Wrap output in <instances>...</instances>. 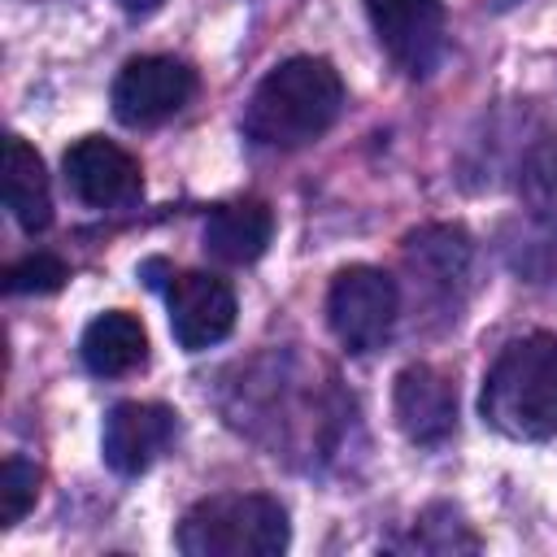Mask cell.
<instances>
[{"instance_id": "1", "label": "cell", "mask_w": 557, "mask_h": 557, "mask_svg": "<svg viewBox=\"0 0 557 557\" xmlns=\"http://www.w3.org/2000/svg\"><path fill=\"white\" fill-rule=\"evenodd\" d=\"M339 109H344L339 70L322 57H292L257 83L244 109V135L278 152L309 148L335 126Z\"/></svg>"}, {"instance_id": "2", "label": "cell", "mask_w": 557, "mask_h": 557, "mask_svg": "<svg viewBox=\"0 0 557 557\" xmlns=\"http://www.w3.org/2000/svg\"><path fill=\"white\" fill-rule=\"evenodd\" d=\"M479 413L509 440H553L557 435V335L535 331L513 339L487 370L479 392Z\"/></svg>"}, {"instance_id": "3", "label": "cell", "mask_w": 557, "mask_h": 557, "mask_svg": "<svg viewBox=\"0 0 557 557\" xmlns=\"http://www.w3.org/2000/svg\"><path fill=\"white\" fill-rule=\"evenodd\" d=\"M287 540V509L261 492L205 496L178 522V548L187 557H278Z\"/></svg>"}, {"instance_id": "4", "label": "cell", "mask_w": 557, "mask_h": 557, "mask_svg": "<svg viewBox=\"0 0 557 557\" xmlns=\"http://www.w3.org/2000/svg\"><path fill=\"white\" fill-rule=\"evenodd\" d=\"M396 313H400L396 278L383 274L379 265H348L335 274V283L326 292L331 331L348 352L383 348L396 326Z\"/></svg>"}, {"instance_id": "5", "label": "cell", "mask_w": 557, "mask_h": 557, "mask_svg": "<svg viewBox=\"0 0 557 557\" xmlns=\"http://www.w3.org/2000/svg\"><path fill=\"white\" fill-rule=\"evenodd\" d=\"M196 96V70L178 57H135L113 78V117L122 126H157Z\"/></svg>"}, {"instance_id": "6", "label": "cell", "mask_w": 557, "mask_h": 557, "mask_svg": "<svg viewBox=\"0 0 557 557\" xmlns=\"http://www.w3.org/2000/svg\"><path fill=\"white\" fill-rule=\"evenodd\" d=\"M379 48L409 78H426L444 57V0H366Z\"/></svg>"}, {"instance_id": "7", "label": "cell", "mask_w": 557, "mask_h": 557, "mask_svg": "<svg viewBox=\"0 0 557 557\" xmlns=\"http://www.w3.org/2000/svg\"><path fill=\"white\" fill-rule=\"evenodd\" d=\"M165 305H170V331L187 352H205L235 331V292L218 274L205 270L170 274Z\"/></svg>"}, {"instance_id": "8", "label": "cell", "mask_w": 557, "mask_h": 557, "mask_svg": "<svg viewBox=\"0 0 557 557\" xmlns=\"http://www.w3.org/2000/svg\"><path fill=\"white\" fill-rule=\"evenodd\" d=\"M178 435V413L157 400H122L109 409L104 431H100V453L109 470L135 479L157 466V457L174 444Z\"/></svg>"}, {"instance_id": "9", "label": "cell", "mask_w": 557, "mask_h": 557, "mask_svg": "<svg viewBox=\"0 0 557 557\" xmlns=\"http://www.w3.org/2000/svg\"><path fill=\"white\" fill-rule=\"evenodd\" d=\"M61 170H65L70 191L91 209L131 205L139 196V187H144L139 161L126 148H117L113 139H100V135H87V139L70 144Z\"/></svg>"}, {"instance_id": "10", "label": "cell", "mask_w": 557, "mask_h": 557, "mask_svg": "<svg viewBox=\"0 0 557 557\" xmlns=\"http://www.w3.org/2000/svg\"><path fill=\"white\" fill-rule=\"evenodd\" d=\"M392 409H396L400 431L422 448L444 444L457 426V392L448 374H440L435 366H405L396 374Z\"/></svg>"}, {"instance_id": "11", "label": "cell", "mask_w": 557, "mask_h": 557, "mask_svg": "<svg viewBox=\"0 0 557 557\" xmlns=\"http://www.w3.org/2000/svg\"><path fill=\"white\" fill-rule=\"evenodd\" d=\"M274 213L265 200H231L218 205L205 222V252L222 265H248L270 248Z\"/></svg>"}, {"instance_id": "12", "label": "cell", "mask_w": 557, "mask_h": 557, "mask_svg": "<svg viewBox=\"0 0 557 557\" xmlns=\"http://www.w3.org/2000/svg\"><path fill=\"white\" fill-rule=\"evenodd\" d=\"M148 361V331L135 313L109 309L83 331V366L100 379H122Z\"/></svg>"}, {"instance_id": "13", "label": "cell", "mask_w": 557, "mask_h": 557, "mask_svg": "<svg viewBox=\"0 0 557 557\" xmlns=\"http://www.w3.org/2000/svg\"><path fill=\"white\" fill-rule=\"evenodd\" d=\"M4 209L17 218L26 235L48 231L52 222V191H48L44 161L22 135H9L4 144Z\"/></svg>"}, {"instance_id": "14", "label": "cell", "mask_w": 557, "mask_h": 557, "mask_svg": "<svg viewBox=\"0 0 557 557\" xmlns=\"http://www.w3.org/2000/svg\"><path fill=\"white\" fill-rule=\"evenodd\" d=\"M405 257L418 270V278H426L440 292H453L466 274H470V239L457 226H426L413 231L405 239Z\"/></svg>"}, {"instance_id": "15", "label": "cell", "mask_w": 557, "mask_h": 557, "mask_svg": "<svg viewBox=\"0 0 557 557\" xmlns=\"http://www.w3.org/2000/svg\"><path fill=\"white\" fill-rule=\"evenodd\" d=\"M522 196L531 213L548 226H557V135L540 139L522 165Z\"/></svg>"}, {"instance_id": "16", "label": "cell", "mask_w": 557, "mask_h": 557, "mask_svg": "<svg viewBox=\"0 0 557 557\" xmlns=\"http://www.w3.org/2000/svg\"><path fill=\"white\" fill-rule=\"evenodd\" d=\"M39 483H44V474H39V466L35 461H26V457H4V466H0V527H17L30 509H35V500H39Z\"/></svg>"}, {"instance_id": "17", "label": "cell", "mask_w": 557, "mask_h": 557, "mask_svg": "<svg viewBox=\"0 0 557 557\" xmlns=\"http://www.w3.org/2000/svg\"><path fill=\"white\" fill-rule=\"evenodd\" d=\"M65 278H70V265L57 252H30L17 265H9L4 287L13 296H48V292H61Z\"/></svg>"}, {"instance_id": "18", "label": "cell", "mask_w": 557, "mask_h": 557, "mask_svg": "<svg viewBox=\"0 0 557 557\" xmlns=\"http://www.w3.org/2000/svg\"><path fill=\"white\" fill-rule=\"evenodd\" d=\"M126 13H135V17H144V13H152V9H161V0H117Z\"/></svg>"}, {"instance_id": "19", "label": "cell", "mask_w": 557, "mask_h": 557, "mask_svg": "<svg viewBox=\"0 0 557 557\" xmlns=\"http://www.w3.org/2000/svg\"><path fill=\"white\" fill-rule=\"evenodd\" d=\"M513 4H518V0H496V9H513Z\"/></svg>"}]
</instances>
